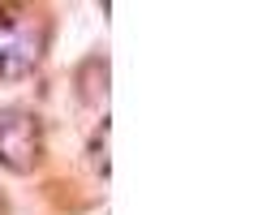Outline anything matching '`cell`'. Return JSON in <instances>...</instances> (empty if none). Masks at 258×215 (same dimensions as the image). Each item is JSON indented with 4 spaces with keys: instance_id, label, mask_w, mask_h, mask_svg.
<instances>
[{
    "instance_id": "6da1fadb",
    "label": "cell",
    "mask_w": 258,
    "mask_h": 215,
    "mask_svg": "<svg viewBox=\"0 0 258 215\" xmlns=\"http://www.w3.org/2000/svg\"><path fill=\"white\" fill-rule=\"evenodd\" d=\"M43 155V133L39 116L26 108H5L0 112V168L9 172H30Z\"/></svg>"
},
{
    "instance_id": "7a4b0ae2",
    "label": "cell",
    "mask_w": 258,
    "mask_h": 215,
    "mask_svg": "<svg viewBox=\"0 0 258 215\" xmlns=\"http://www.w3.org/2000/svg\"><path fill=\"white\" fill-rule=\"evenodd\" d=\"M43 56V30L30 18H0V82H22Z\"/></svg>"
},
{
    "instance_id": "3957f363",
    "label": "cell",
    "mask_w": 258,
    "mask_h": 215,
    "mask_svg": "<svg viewBox=\"0 0 258 215\" xmlns=\"http://www.w3.org/2000/svg\"><path fill=\"white\" fill-rule=\"evenodd\" d=\"M108 133H112V125L108 121H99V129H95V142H91V159H95V168L108 177Z\"/></svg>"
}]
</instances>
